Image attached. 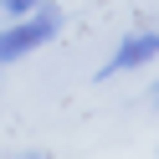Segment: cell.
<instances>
[{
	"label": "cell",
	"instance_id": "obj_3",
	"mask_svg": "<svg viewBox=\"0 0 159 159\" xmlns=\"http://www.w3.org/2000/svg\"><path fill=\"white\" fill-rule=\"evenodd\" d=\"M36 5H41V0H0V16H5V21H16V16H31Z\"/></svg>",
	"mask_w": 159,
	"mask_h": 159
},
{
	"label": "cell",
	"instance_id": "obj_4",
	"mask_svg": "<svg viewBox=\"0 0 159 159\" xmlns=\"http://www.w3.org/2000/svg\"><path fill=\"white\" fill-rule=\"evenodd\" d=\"M149 98H154V103H159V82H154V93H149Z\"/></svg>",
	"mask_w": 159,
	"mask_h": 159
},
{
	"label": "cell",
	"instance_id": "obj_1",
	"mask_svg": "<svg viewBox=\"0 0 159 159\" xmlns=\"http://www.w3.org/2000/svg\"><path fill=\"white\" fill-rule=\"evenodd\" d=\"M52 36H62V5L41 0L31 16H16V21L0 31V67H11V62H21V57H31L36 46H46Z\"/></svg>",
	"mask_w": 159,
	"mask_h": 159
},
{
	"label": "cell",
	"instance_id": "obj_2",
	"mask_svg": "<svg viewBox=\"0 0 159 159\" xmlns=\"http://www.w3.org/2000/svg\"><path fill=\"white\" fill-rule=\"evenodd\" d=\"M159 57V31H134V36H123V41L113 46V57H108L103 67H98V82H108V77H118V72H134V67H149Z\"/></svg>",
	"mask_w": 159,
	"mask_h": 159
}]
</instances>
